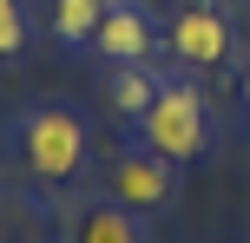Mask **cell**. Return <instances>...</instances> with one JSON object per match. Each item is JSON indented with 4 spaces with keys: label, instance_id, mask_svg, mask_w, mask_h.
Listing matches in <instances>:
<instances>
[{
    "label": "cell",
    "instance_id": "obj_1",
    "mask_svg": "<svg viewBox=\"0 0 250 243\" xmlns=\"http://www.w3.org/2000/svg\"><path fill=\"white\" fill-rule=\"evenodd\" d=\"M20 165L33 171L40 184L79 178V165H86V125H79V112H66V105H33V112L20 118Z\"/></svg>",
    "mask_w": 250,
    "mask_h": 243
},
{
    "label": "cell",
    "instance_id": "obj_2",
    "mask_svg": "<svg viewBox=\"0 0 250 243\" xmlns=\"http://www.w3.org/2000/svg\"><path fill=\"white\" fill-rule=\"evenodd\" d=\"M138 131H145V145H151L158 158L191 165V158L211 145V112H204V92H198V86H158V99H151V112L138 118Z\"/></svg>",
    "mask_w": 250,
    "mask_h": 243
},
{
    "label": "cell",
    "instance_id": "obj_3",
    "mask_svg": "<svg viewBox=\"0 0 250 243\" xmlns=\"http://www.w3.org/2000/svg\"><path fill=\"white\" fill-rule=\"evenodd\" d=\"M171 158H158L151 145H132V151H119V165H112V197L125 210H158V204H171Z\"/></svg>",
    "mask_w": 250,
    "mask_h": 243
},
{
    "label": "cell",
    "instance_id": "obj_4",
    "mask_svg": "<svg viewBox=\"0 0 250 243\" xmlns=\"http://www.w3.org/2000/svg\"><path fill=\"white\" fill-rule=\"evenodd\" d=\"M171 53H178L185 66H224V53H230V26H224V13L204 7V0L178 7V20H171Z\"/></svg>",
    "mask_w": 250,
    "mask_h": 243
},
{
    "label": "cell",
    "instance_id": "obj_5",
    "mask_svg": "<svg viewBox=\"0 0 250 243\" xmlns=\"http://www.w3.org/2000/svg\"><path fill=\"white\" fill-rule=\"evenodd\" d=\"M151 46H158V39H151V20L138 7H105V20H99V33H92V53H99V59H112V66H145L151 59Z\"/></svg>",
    "mask_w": 250,
    "mask_h": 243
},
{
    "label": "cell",
    "instance_id": "obj_6",
    "mask_svg": "<svg viewBox=\"0 0 250 243\" xmlns=\"http://www.w3.org/2000/svg\"><path fill=\"white\" fill-rule=\"evenodd\" d=\"M66 243H145V237H138V210H125L119 197H99V204L73 210Z\"/></svg>",
    "mask_w": 250,
    "mask_h": 243
},
{
    "label": "cell",
    "instance_id": "obj_7",
    "mask_svg": "<svg viewBox=\"0 0 250 243\" xmlns=\"http://www.w3.org/2000/svg\"><path fill=\"white\" fill-rule=\"evenodd\" d=\"M105 99H112L119 118H145L151 99H158V79L145 73V66H112V86H105Z\"/></svg>",
    "mask_w": 250,
    "mask_h": 243
},
{
    "label": "cell",
    "instance_id": "obj_8",
    "mask_svg": "<svg viewBox=\"0 0 250 243\" xmlns=\"http://www.w3.org/2000/svg\"><path fill=\"white\" fill-rule=\"evenodd\" d=\"M99 20H105V0H53V33H60V39H79V46H92Z\"/></svg>",
    "mask_w": 250,
    "mask_h": 243
},
{
    "label": "cell",
    "instance_id": "obj_9",
    "mask_svg": "<svg viewBox=\"0 0 250 243\" xmlns=\"http://www.w3.org/2000/svg\"><path fill=\"white\" fill-rule=\"evenodd\" d=\"M26 53V13L20 0H0V59H20Z\"/></svg>",
    "mask_w": 250,
    "mask_h": 243
},
{
    "label": "cell",
    "instance_id": "obj_10",
    "mask_svg": "<svg viewBox=\"0 0 250 243\" xmlns=\"http://www.w3.org/2000/svg\"><path fill=\"white\" fill-rule=\"evenodd\" d=\"M244 105H250V73H244Z\"/></svg>",
    "mask_w": 250,
    "mask_h": 243
},
{
    "label": "cell",
    "instance_id": "obj_11",
    "mask_svg": "<svg viewBox=\"0 0 250 243\" xmlns=\"http://www.w3.org/2000/svg\"><path fill=\"white\" fill-rule=\"evenodd\" d=\"M105 7H119V0H105Z\"/></svg>",
    "mask_w": 250,
    "mask_h": 243
}]
</instances>
